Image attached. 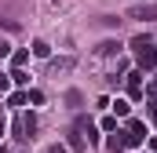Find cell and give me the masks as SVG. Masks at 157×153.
Segmentation results:
<instances>
[{
	"label": "cell",
	"instance_id": "ac0fdd59",
	"mask_svg": "<svg viewBox=\"0 0 157 153\" xmlns=\"http://www.w3.org/2000/svg\"><path fill=\"white\" fill-rule=\"evenodd\" d=\"M132 47H135V51H146V47H150V40H146V37H135V40H132Z\"/></svg>",
	"mask_w": 157,
	"mask_h": 153
},
{
	"label": "cell",
	"instance_id": "603a6c76",
	"mask_svg": "<svg viewBox=\"0 0 157 153\" xmlns=\"http://www.w3.org/2000/svg\"><path fill=\"white\" fill-rule=\"evenodd\" d=\"M150 150H154V153H157V139H154V142H150Z\"/></svg>",
	"mask_w": 157,
	"mask_h": 153
},
{
	"label": "cell",
	"instance_id": "2e32d148",
	"mask_svg": "<svg viewBox=\"0 0 157 153\" xmlns=\"http://www.w3.org/2000/svg\"><path fill=\"white\" fill-rule=\"evenodd\" d=\"M66 102H70V106H80V102H84V95H80V91H66Z\"/></svg>",
	"mask_w": 157,
	"mask_h": 153
},
{
	"label": "cell",
	"instance_id": "9a60e30c",
	"mask_svg": "<svg viewBox=\"0 0 157 153\" xmlns=\"http://www.w3.org/2000/svg\"><path fill=\"white\" fill-rule=\"evenodd\" d=\"M26 99H29L33 106H40V102H44V91H37V88H33V91H26Z\"/></svg>",
	"mask_w": 157,
	"mask_h": 153
},
{
	"label": "cell",
	"instance_id": "6da1fadb",
	"mask_svg": "<svg viewBox=\"0 0 157 153\" xmlns=\"http://www.w3.org/2000/svg\"><path fill=\"white\" fill-rule=\"evenodd\" d=\"M128 18H135V22H157V4H135V7H128Z\"/></svg>",
	"mask_w": 157,
	"mask_h": 153
},
{
	"label": "cell",
	"instance_id": "e0dca14e",
	"mask_svg": "<svg viewBox=\"0 0 157 153\" xmlns=\"http://www.w3.org/2000/svg\"><path fill=\"white\" fill-rule=\"evenodd\" d=\"M102 131H117V117H102Z\"/></svg>",
	"mask_w": 157,
	"mask_h": 153
},
{
	"label": "cell",
	"instance_id": "7402d4cb",
	"mask_svg": "<svg viewBox=\"0 0 157 153\" xmlns=\"http://www.w3.org/2000/svg\"><path fill=\"white\" fill-rule=\"evenodd\" d=\"M150 117H154V120H157V102H154V106H150Z\"/></svg>",
	"mask_w": 157,
	"mask_h": 153
},
{
	"label": "cell",
	"instance_id": "8fae6325",
	"mask_svg": "<svg viewBox=\"0 0 157 153\" xmlns=\"http://www.w3.org/2000/svg\"><path fill=\"white\" fill-rule=\"evenodd\" d=\"M66 150H84V135H80V131H70V142H66Z\"/></svg>",
	"mask_w": 157,
	"mask_h": 153
},
{
	"label": "cell",
	"instance_id": "d6986e66",
	"mask_svg": "<svg viewBox=\"0 0 157 153\" xmlns=\"http://www.w3.org/2000/svg\"><path fill=\"white\" fill-rule=\"evenodd\" d=\"M7 88H11V76H7V73H0V95H4Z\"/></svg>",
	"mask_w": 157,
	"mask_h": 153
},
{
	"label": "cell",
	"instance_id": "cb8c5ba5",
	"mask_svg": "<svg viewBox=\"0 0 157 153\" xmlns=\"http://www.w3.org/2000/svg\"><path fill=\"white\" fill-rule=\"evenodd\" d=\"M0 153H7V146H0Z\"/></svg>",
	"mask_w": 157,
	"mask_h": 153
},
{
	"label": "cell",
	"instance_id": "30bf717a",
	"mask_svg": "<svg viewBox=\"0 0 157 153\" xmlns=\"http://www.w3.org/2000/svg\"><path fill=\"white\" fill-rule=\"evenodd\" d=\"M26 62H29V51H26V47H22V51H15V55H11V66H15V69H22V66H26Z\"/></svg>",
	"mask_w": 157,
	"mask_h": 153
},
{
	"label": "cell",
	"instance_id": "5bb4252c",
	"mask_svg": "<svg viewBox=\"0 0 157 153\" xmlns=\"http://www.w3.org/2000/svg\"><path fill=\"white\" fill-rule=\"evenodd\" d=\"M110 106H113V113H117V117H128V110H132V106H128L124 99H117V102H110Z\"/></svg>",
	"mask_w": 157,
	"mask_h": 153
},
{
	"label": "cell",
	"instance_id": "9c48e42d",
	"mask_svg": "<svg viewBox=\"0 0 157 153\" xmlns=\"http://www.w3.org/2000/svg\"><path fill=\"white\" fill-rule=\"evenodd\" d=\"M121 51V40H102L99 44V55H117Z\"/></svg>",
	"mask_w": 157,
	"mask_h": 153
},
{
	"label": "cell",
	"instance_id": "ffe728a7",
	"mask_svg": "<svg viewBox=\"0 0 157 153\" xmlns=\"http://www.w3.org/2000/svg\"><path fill=\"white\" fill-rule=\"evenodd\" d=\"M48 153H66V146H62V142H55V146H51Z\"/></svg>",
	"mask_w": 157,
	"mask_h": 153
},
{
	"label": "cell",
	"instance_id": "52a82bcc",
	"mask_svg": "<svg viewBox=\"0 0 157 153\" xmlns=\"http://www.w3.org/2000/svg\"><path fill=\"white\" fill-rule=\"evenodd\" d=\"M33 58H51V47H48V40H33Z\"/></svg>",
	"mask_w": 157,
	"mask_h": 153
},
{
	"label": "cell",
	"instance_id": "7c38bea8",
	"mask_svg": "<svg viewBox=\"0 0 157 153\" xmlns=\"http://www.w3.org/2000/svg\"><path fill=\"white\" fill-rule=\"evenodd\" d=\"M11 80H15V84H18V88H26V84H29V73H26V69H11Z\"/></svg>",
	"mask_w": 157,
	"mask_h": 153
},
{
	"label": "cell",
	"instance_id": "4fadbf2b",
	"mask_svg": "<svg viewBox=\"0 0 157 153\" xmlns=\"http://www.w3.org/2000/svg\"><path fill=\"white\" fill-rule=\"evenodd\" d=\"M26 102H29L26 91H11V95H7V106H26Z\"/></svg>",
	"mask_w": 157,
	"mask_h": 153
},
{
	"label": "cell",
	"instance_id": "3957f363",
	"mask_svg": "<svg viewBox=\"0 0 157 153\" xmlns=\"http://www.w3.org/2000/svg\"><path fill=\"white\" fill-rule=\"evenodd\" d=\"M139 66L143 69H157V44H150L146 51H139Z\"/></svg>",
	"mask_w": 157,
	"mask_h": 153
},
{
	"label": "cell",
	"instance_id": "277c9868",
	"mask_svg": "<svg viewBox=\"0 0 157 153\" xmlns=\"http://www.w3.org/2000/svg\"><path fill=\"white\" fill-rule=\"evenodd\" d=\"M128 91H132V99H139L143 95V73L135 69V73H128Z\"/></svg>",
	"mask_w": 157,
	"mask_h": 153
},
{
	"label": "cell",
	"instance_id": "7a4b0ae2",
	"mask_svg": "<svg viewBox=\"0 0 157 153\" xmlns=\"http://www.w3.org/2000/svg\"><path fill=\"white\" fill-rule=\"evenodd\" d=\"M124 135H128V146H143V142H146V124H143V120H128Z\"/></svg>",
	"mask_w": 157,
	"mask_h": 153
},
{
	"label": "cell",
	"instance_id": "8992f818",
	"mask_svg": "<svg viewBox=\"0 0 157 153\" xmlns=\"http://www.w3.org/2000/svg\"><path fill=\"white\" fill-rule=\"evenodd\" d=\"M11 135H15V139H33V135H29V128L22 124V117H15V124H11Z\"/></svg>",
	"mask_w": 157,
	"mask_h": 153
},
{
	"label": "cell",
	"instance_id": "5b68a950",
	"mask_svg": "<svg viewBox=\"0 0 157 153\" xmlns=\"http://www.w3.org/2000/svg\"><path fill=\"white\" fill-rule=\"evenodd\" d=\"M106 146H110V153H124V150H128V135H124V131H117Z\"/></svg>",
	"mask_w": 157,
	"mask_h": 153
},
{
	"label": "cell",
	"instance_id": "ba28073f",
	"mask_svg": "<svg viewBox=\"0 0 157 153\" xmlns=\"http://www.w3.org/2000/svg\"><path fill=\"white\" fill-rule=\"evenodd\" d=\"M51 69L55 73H70L73 69V58H51Z\"/></svg>",
	"mask_w": 157,
	"mask_h": 153
},
{
	"label": "cell",
	"instance_id": "44dd1931",
	"mask_svg": "<svg viewBox=\"0 0 157 153\" xmlns=\"http://www.w3.org/2000/svg\"><path fill=\"white\" fill-rule=\"evenodd\" d=\"M4 131H7V120H4V113H0V135H4Z\"/></svg>",
	"mask_w": 157,
	"mask_h": 153
}]
</instances>
